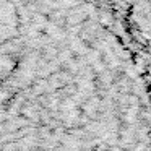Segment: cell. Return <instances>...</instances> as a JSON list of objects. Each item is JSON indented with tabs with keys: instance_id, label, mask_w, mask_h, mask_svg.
<instances>
[{
	"instance_id": "cell-1",
	"label": "cell",
	"mask_w": 151,
	"mask_h": 151,
	"mask_svg": "<svg viewBox=\"0 0 151 151\" xmlns=\"http://www.w3.org/2000/svg\"><path fill=\"white\" fill-rule=\"evenodd\" d=\"M119 20L127 21L151 41V0H99Z\"/></svg>"
}]
</instances>
